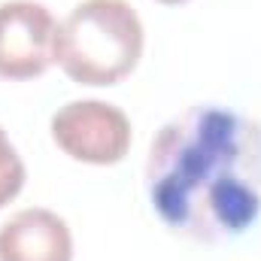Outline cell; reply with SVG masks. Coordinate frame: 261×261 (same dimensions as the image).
Returning a JSON list of instances; mask_svg holds the SVG:
<instances>
[{"mask_svg":"<svg viewBox=\"0 0 261 261\" xmlns=\"http://www.w3.org/2000/svg\"><path fill=\"white\" fill-rule=\"evenodd\" d=\"M146 195L176 234L237 240L261 216V125L219 103L173 116L149 146Z\"/></svg>","mask_w":261,"mask_h":261,"instance_id":"obj_1","label":"cell"},{"mask_svg":"<svg viewBox=\"0 0 261 261\" xmlns=\"http://www.w3.org/2000/svg\"><path fill=\"white\" fill-rule=\"evenodd\" d=\"M143 55V21L128 0H82L58 24L55 61L79 85H116Z\"/></svg>","mask_w":261,"mask_h":261,"instance_id":"obj_2","label":"cell"},{"mask_svg":"<svg viewBox=\"0 0 261 261\" xmlns=\"http://www.w3.org/2000/svg\"><path fill=\"white\" fill-rule=\"evenodd\" d=\"M58 149L85 164H116L130 149L128 116L103 100H70L52 116Z\"/></svg>","mask_w":261,"mask_h":261,"instance_id":"obj_3","label":"cell"},{"mask_svg":"<svg viewBox=\"0 0 261 261\" xmlns=\"http://www.w3.org/2000/svg\"><path fill=\"white\" fill-rule=\"evenodd\" d=\"M58 21L34 0L0 3V79H31L55 64Z\"/></svg>","mask_w":261,"mask_h":261,"instance_id":"obj_4","label":"cell"},{"mask_svg":"<svg viewBox=\"0 0 261 261\" xmlns=\"http://www.w3.org/2000/svg\"><path fill=\"white\" fill-rule=\"evenodd\" d=\"M0 261H73V237L61 216L43 206L0 225Z\"/></svg>","mask_w":261,"mask_h":261,"instance_id":"obj_5","label":"cell"},{"mask_svg":"<svg viewBox=\"0 0 261 261\" xmlns=\"http://www.w3.org/2000/svg\"><path fill=\"white\" fill-rule=\"evenodd\" d=\"M21 186H24V164L15 146L9 143L6 130L0 128V210L21 192Z\"/></svg>","mask_w":261,"mask_h":261,"instance_id":"obj_6","label":"cell"},{"mask_svg":"<svg viewBox=\"0 0 261 261\" xmlns=\"http://www.w3.org/2000/svg\"><path fill=\"white\" fill-rule=\"evenodd\" d=\"M158 3H170L173 6V3H186V0H158Z\"/></svg>","mask_w":261,"mask_h":261,"instance_id":"obj_7","label":"cell"}]
</instances>
